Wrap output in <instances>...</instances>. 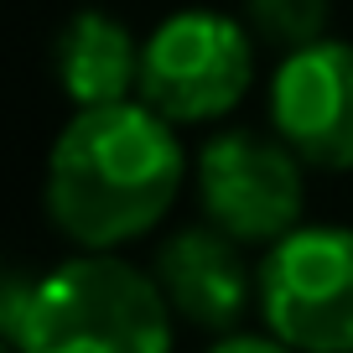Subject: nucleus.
Returning a JSON list of instances; mask_svg holds the SVG:
<instances>
[{
	"label": "nucleus",
	"mask_w": 353,
	"mask_h": 353,
	"mask_svg": "<svg viewBox=\"0 0 353 353\" xmlns=\"http://www.w3.org/2000/svg\"><path fill=\"white\" fill-rule=\"evenodd\" d=\"M182 188H192L182 130L145 99H120L63 120L47 151L42 203L73 250H125L161 229Z\"/></svg>",
	"instance_id": "nucleus-1"
},
{
	"label": "nucleus",
	"mask_w": 353,
	"mask_h": 353,
	"mask_svg": "<svg viewBox=\"0 0 353 353\" xmlns=\"http://www.w3.org/2000/svg\"><path fill=\"white\" fill-rule=\"evenodd\" d=\"M21 353H176V312L151 265L120 250H78L37 276Z\"/></svg>",
	"instance_id": "nucleus-2"
},
{
	"label": "nucleus",
	"mask_w": 353,
	"mask_h": 353,
	"mask_svg": "<svg viewBox=\"0 0 353 353\" xmlns=\"http://www.w3.org/2000/svg\"><path fill=\"white\" fill-rule=\"evenodd\" d=\"M254 47L260 42L244 26V16L213 11V6H182L166 21H156L141 42L135 99L166 114L176 130L229 125V114L254 88V68H260Z\"/></svg>",
	"instance_id": "nucleus-3"
},
{
	"label": "nucleus",
	"mask_w": 353,
	"mask_h": 353,
	"mask_svg": "<svg viewBox=\"0 0 353 353\" xmlns=\"http://www.w3.org/2000/svg\"><path fill=\"white\" fill-rule=\"evenodd\" d=\"M192 198L213 229L250 250H270L307 223V161L270 125H213V135L192 151Z\"/></svg>",
	"instance_id": "nucleus-4"
},
{
	"label": "nucleus",
	"mask_w": 353,
	"mask_h": 353,
	"mask_svg": "<svg viewBox=\"0 0 353 353\" xmlns=\"http://www.w3.org/2000/svg\"><path fill=\"white\" fill-rule=\"evenodd\" d=\"M260 327L296 353H353V229L296 223L260 254Z\"/></svg>",
	"instance_id": "nucleus-5"
},
{
	"label": "nucleus",
	"mask_w": 353,
	"mask_h": 353,
	"mask_svg": "<svg viewBox=\"0 0 353 353\" xmlns=\"http://www.w3.org/2000/svg\"><path fill=\"white\" fill-rule=\"evenodd\" d=\"M265 125L312 172H353V42L322 37L281 52L265 83Z\"/></svg>",
	"instance_id": "nucleus-6"
},
{
	"label": "nucleus",
	"mask_w": 353,
	"mask_h": 353,
	"mask_svg": "<svg viewBox=\"0 0 353 353\" xmlns=\"http://www.w3.org/2000/svg\"><path fill=\"white\" fill-rule=\"evenodd\" d=\"M250 244L234 234L213 229L208 219L172 229L151 254V276L166 291L172 312L198 332H223L244 327L254 296H260V265H250Z\"/></svg>",
	"instance_id": "nucleus-7"
},
{
	"label": "nucleus",
	"mask_w": 353,
	"mask_h": 353,
	"mask_svg": "<svg viewBox=\"0 0 353 353\" xmlns=\"http://www.w3.org/2000/svg\"><path fill=\"white\" fill-rule=\"evenodd\" d=\"M52 78L73 110L135 99V88H141V37L104 6H78L52 42Z\"/></svg>",
	"instance_id": "nucleus-8"
},
{
	"label": "nucleus",
	"mask_w": 353,
	"mask_h": 353,
	"mask_svg": "<svg viewBox=\"0 0 353 353\" xmlns=\"http://www.w3.org/2000/svg\"><path fill=\"white\" fill-rule=\"evenodd\" d=\"M239 16L254 42L276 52H296L332 37V0H239Z\"/></svg>",
	"instance_id": "nucleus-9"
},
{
	"label": "nucleus",
	"mask_w": 353,
	"mask_h": 353,
	"mask_svg": "<svg viewBox=\"0 0 353 353\" xmlns=\"http://www.w3.org/2000/svg\"><path fill=\"white\" fill-rule=\"evenodd\" d=\"M208 353H296V348L281 343L270 327H234V332H223V338H213Z\"/></svg>",
	"instance_id": "nucleus-10"
},
{
	"label": "nucleus",
	"mask_w": 353,
	"mask_h": 353,
	"mask_svg": "<svg viewBox=\"0 0 353 353\" xmlns=\"http://www.w3.org/2000/svg\"><path fill=\"white\" fill-rule=\"evenodd\" d=\"M0 353H21V348H16V343H0Z\"/></svg>",
	"instance_id": "nucleus-11"
}]
</instances>
